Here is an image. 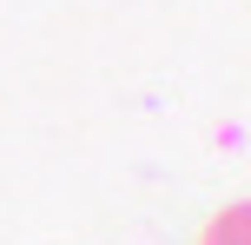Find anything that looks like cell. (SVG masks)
<instances>
[{"instance_id":"1","label":"cell","mask_w":251,"mask_h":245,"mask_svg":"<svg viewBox=\"0 0 251 245\" xmlns=\"http://www.w3.org/2000/svg\"><path fill=\"white\" fill-rule=\"evenodd\" d=\"M199 245H251V219H245V206L212 212V219H205V232H199Z\"/></svg>"}]
</instances>
